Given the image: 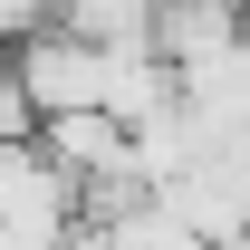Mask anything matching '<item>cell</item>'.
Instances as JSON below:
<instances>
[{
  "instance_id": "1",
  "label": "cell",
  "mask_w": 250,
  "mask_h": 250,
  "mask_svg": "<svg viewBox=\"0 0 250 250\" xmlns=\"http://www.w3.org/2000/svg\"><path fill=\"white\" fill-rule=\"evenodd\" d=\"M106 58H116V48H87L77 29H39V39H20V48H10V77H20L29 125H39V116H77V106H96V116H106Z\"/></svg>"
},
{
  "instance_id": "2",
  "label": "cell",
  "mask_w": 250,
  "mask_h": 250,
  "mask_svg": "<svg viewBox=\"0 0 250 250\" xmlns=\"http://www.w3.org/2000/svg\"><path fill=\"white\" fill-rule=\"evenodd\" d=\"M241 0H154V20H145V48H154L173 77L183 67H212V58H231L241 48Z\"/></svg>"
},
{
  "instance_id": "3",
  "label": "cell",
  "mask_w": 250,
  "mask_h": 250,
  "mask_svg": "<svg viewBox=\"0 0 250 250\" xmlns=\"http://www.w3.org/2000/svg\"><path fill=\"white\" fill-rule=\"evenodd\" d=\"M29 145L48 173H67V183H96V173H125V125L116 116H96V106H77V116H39L29 125Z\"/></svg>"
},
{
  "instance_id": "4",
  "label": "cell",
  "mask_w": 250,
  "mask_h": 250,
  "mask_svg": "<svg viewBox=\"0 0 250 250\" xmlns=\"http://www.w3.org/2000/svg\"><path fill=\"white\" fill-rule=\"evenodd\" d=\"M39 29H58V0H0V48H20Z\"/></svg>"
}]
</instances>
